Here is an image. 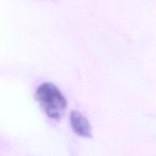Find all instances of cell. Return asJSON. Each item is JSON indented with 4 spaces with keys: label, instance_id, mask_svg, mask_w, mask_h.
Returning <instances> with one entry per match:
<instances>
[{
    "label": "cell",
    "instance_id": "6da1fadb",
    "mask_svg": "<svg viewBox=\"0 0 156 156\" xmlns=\"http://www.w3.org/2000/svg\"><path fill=\"white\" fill-rule=\"evenodd\" d=\"M36 99L50 118L59 120L62 117L67 101L59 88L51 83H44L36 91Z\"/></svg>",
    "mask_w": 156,
    "mask_h": 156
},
{
    "label": "cell",
    "instance_id": "7a4b0ae2",
    "mask_svg": "<svg viewBox=\"0 0 156 156\" xmlns=\"http://www.w3.org/2000/svg\"><path fill=\"white\" fill-rule=\"evenodd\" d=\"M70 123L73 129L77 135L85 138L92 136L91 125L88 119L79 111H72L70 114Z\"/></svg>",
    "mask_w": 156,
    "mask_h": 156
}]
</instances>
